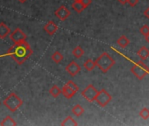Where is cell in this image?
<instances>
[{"label": "cell", "mask_w": 149, "mask_h": 126, "mask_svg": "<svg viewBox=\"0 0 149 126\" xmlns=\"http://www.w3.org/2000/svg\"><path fill=\"white\" fill-rule=\"evenodd\" d=\"M10 39L13 43H19L26 39V34L19 28H16L13 32L10 33Z\"/></svg>", "instance_id": "52a82bcc"}, {"label": "cell", "mask_w": 149, "mask_h": 126, "mask_svg": "<svg viewBox=\"0 0 149 126\" xmlns=\"http://www.w3.org/2000/svg\"><path fill=\"white\" fill-rule=\"evenodd\" d=\"M144 15H145L147 19H149V7H147V8L145 10V12H144Z\"/></svg>", "instance_id": "83f0119b"}, {"label": "cell", "mask_w": 149, "mask_h": 126, "mask_svg": "<svg viewBox=\"0 0 149 126\" xmlns=\"http://www.w3.org/2000/svg\"><path fill=\"white\" fill-rule=\"evenodd\" d=\"M4 105L10 111L15 112L23 105V101L18 95L13 92L4 100Z\"/></svg>", "instance_id": "3957f363"}, {"label": "cell", "mask_w": 149, "mask_h": 126, "mask_svg": "<svg viewBox=\"0 0 149 126\" xmlns=\"http://www.w3.org/2000/svg\"><path fill=\"white\" fill-rule=\"evenodd\" d=\"M131 72L139 79L142 80L149 73V68L145 64V62L141 60L138 61L136 64L131 69Z\"/></svg>", "instance_id": "277c9868"}, {"label": "cell", "mask_w": 149, "mask_h": 126, "mask_svg": "<svg viewBox=\"0 0 149 126\" xmlns=\"http://www.w3.org/2000/svg\"><path fill=\"white\" fill-rule=\"evenodd\" d=\"M0 125H2V126H16L17 123L15 122V120L12 116H7L2 120V122H0Z\"/></svg>", "instance_id": "4fadbf2b"}, {"label": "cell", "mask_w": 149, "mask_h": 126, "mask_svg": "<svg viewBox=\"0 0 149 126\" xmlns=\"http://www.w3.org/2000/svg\"><path fill=\"white\" fill-rule=\"evenodd\" d=\"M11 28L6 25V23H0V39H6L11 33Z\"/></svg>", "instance_id": "8fae6325"}, {"label": "cell", "mask_w": 149, "mask_h": 126, "mask_svg": "<svg viewBox=\"0 0 149 126\" xmlns=\"http://www.w3.org/2000/svg\"><path fill=\"white\" fill-rule=\"evenodd\" d=\"M74 1H80V0H74Z\"/></svg>", "instance_id": "1f68e13d"}, {"label": "cell", "mask_w": 149, "mask_h": 126, "mask_svg": "<svg viewBox=\"0 0 149 126\" xmlns=\"http://www.w3.org/2000/svg\"><path fill=\"white\" fill-rule=\"evenodd\" d=\"M139 116H140L143 119H145V120L148 119V118H149V109H146V108H143V109L140 110V112H139Z\"/></svg>", "instance_id": "603a6c76"}, {"label": "cell", "mask_w": 149, "mask_h": 126, "mask_svg": "<svg viewBox=\"0 0 149 126\" xmlns=\"http://www.w3.org/2000/svg\"><path fill=\"white\" fill-rule=\"evenodd\" d=\"M66 84H67L70 89H72L73 90H74L76 92H78V90H79V87H78L76 83H74L73 81H68Z\"/></svg>", "instance_id": "cb8c5ba5"}, {"label": "cell", "mask_w": 149, "mask_h": 126, "mask_svg": "<svg viewBox=\"0 0 149 126\" xmlns=\"http://www.w3.org/2000/svg\"><path fill=\"white\" fill-rule=\"evenodd\" d=\"M118 1L121 5H125V4H127V0H118Z\"/></svg>", "instance_id": "f1b7e54d"}, {"label": "cell", "mask_w": 149, "mask_h": 126, "mask_svg": "<svg viewBox=\"0 0 149 126\" xmlns=\"http://www.w3.org/2000/svg\"><path fill=\"white\" fill-rule=\"evenodd\" d=\"M7 53L19 65H22L32 56L33 50L29 43L26 40H23L19 43H14V45L9 48Z\"/></svg>", "instance_id": "6da1fadb"}, {"label": "cell", "mask_w": 149, "mask_h": 126, "mask_svg": "<svg viewBox=\"0 0 149 126\" xmlns=\"http://www.w3.org/2000/svg\"><path fill=\"white\" fill-rule=\"evenodd\" d=\"M117 43H118V45L121 48H125V47L129 45L130 40H129V39H128L126 36L122 35V36L118 39Z\"/></svg>", "instance_id": "ac0fdd59"}, {"label": "cell", "mask_w": 149, "mask_h": 126, "mask_svg": "<svg viewBox=\"0 0 149 126\" xmlns=\"http://www.w3.org/2000/svg\"><path fill=\"white\" fill-rule=\"evenodd\" d=\"M140 33H141L142 35H144V36L147 35V34L149 33V26H146V25L143 26L140 28Z\"/></svg>", "instance_id": "d4e9b609"}, {"label": "cell", "mask_w": 149, "mask_h": 126, "mask_svg": "<svg viewBox=\"0 0 149 126\" xmlns=\"http://www.w3.org/2000/svg\"><path fill=\"white\" fill-rule=\"evenodd\" d=\"M98 93V90L92 85V84H90L88 85L85 89L83 90L82 92V96L89 102H93L95 101V98L97 96Z\"/></svg>", "instance_id": "8992f818"}, {"label": "cell", "mask_w": 149, "mask_h": 126, "mask_svg": "<svg viewBox=\"0 0 149 126\" xmlns=\"http://www.w3.org/2000/svg\"><path fill=\"white\" fill-rule=\"evenodd\" d=\"M51 59L53 60V61H54L55 63H57V64H58V63H60L63 60V55L59 51H56L52 54Z\"/></svg>", "instance_id": "7402d4cb"}, {"label": "cell", "mask_w": 149, "mask_h": 126, "mask_svg": "<svg viewBox=\"0 0 149 126\" xmlns=\"http://www.w3.org/2000/svg\"><path fill=\"white\" fill-rule=\"evenodd\" d=\"M84 109L83 108L82 105L80 104H77V105H74L73 108H72V113L76 116H80L84 114Z\"/></svg>", "instance_id": "e0dca14e"}, {"label": "cell", "mask_w": 149, "mask_h": 126, "mask_svg": "<svg viewBox=\"0 0 149 126\" xmlns=\"http://www.w3.org/2000/svg\"><path fill=\"white\" fill-rule=\"evenodd\" d=\"M72 53L74 56V58L80 59L84 54V49L82 48L81 46H76L74 48V50L72 51Z\"/></svg>", "instance_id": "d6986e66"}, {"label": "cell", "mask_w": 149, "mask_h": 126, "mask_svg": "<svg viewBox=\"0 0 149 126\" xmlns=\"http://www.w3.org/2000/svg\"><path fill=\"white\" fill-rule=\"evenodd\" d=\"M65 70L71 76H76L81 71V67L77 61L72 60L71 62H69L68 64L67 65V67L65 68Z\"/></svg>", "instance_id": "ba28073f"}, {"label": "cell", "mask_w": 149, "mask_h": 126, "mask_svg": "<svg viewBox=\"0 0 149 126\" xmlns=\"http://www.w3.org/2000/svg\"><path fill=\"white\" fill-rule=\"evenodd\" d=\"M137 54L142 60H145L149 57V50L146 46H142L138 50Z\"/></svg>", "instance_id": "5bb4252c"}, {"label": "cell", "mask_w": 149, "mask_h": 126, "mask_svg": "<svg viewBox=\"0 0 149 126\" xmlns=\"http://www.w3.org/2000/svg\"><path fill=\"white\" fill-rule=\"evenodd\" d=\"M70 12H69V10L66 7V6H60L56 11H55V12H54V15H55V17L56 18H58L60 20H61V21H64V20H66L69 16H70Z\"/></svg>", "instance_id": "9c48e42d"}, {"label": "cell", "mask_w": 149, "mask_h": 126, "mask_svg": "<svg viewBox=\"0 0 149 126\" xmlns=\"http://www.w3.org/2000/svg\"><path fill=\"white\" fill-rule=\"evenodd\" d=\"M80 2L83 4V6L85 7V8H87L91 4V0H80Z\"/></svg>", "instance_id": "484cf974"}, {"label": "cell", "mask_w": 149, "mask_h": 126, "mask_svg": "<svg viewBox=\"0 0 149 126\" xmlns=\"http://www.w3.org/2000/svg\"><path fill=\"white\" fill-rule=\"evenodd\" d=\"M96 65L103 73H107L114 65L115 60L111 58V56L108 53H103L97 60H96Z\"/></svg>", "instance_id": "7a4b0ae2"}, {"label": "cell", "mask_w": 149, "mask_h": 126, "mask_svg": "<svg viewBox=\"0 0 149 126\" xmlns=\"http://www.w3.org/2000/svg\"><path fill=\"white\" fill-rule=\"evenodd\" d=\"M127 3L129 4L130 6H135L139 3V0H127Z\"/></svg>", "instance_id": "4316f807"}, {"label": "cell", "mask_w": 149, "mask_h": 126, "mask_svg": "<svg viewBox=\"0 0 149 126\" xmlns=\"http://www.w3.org/2000/svg\"><path fill=\"white\" fill-rule=\"evenodd\" d=\"M72 8L76 11L77 13H81L84 9L85 7L83 6V4L80 2V1H74L73 4H72Z\"/></svg>", "instance_id": "44dd1931"}, {"label": "cell", "mask_w": 149, "mask_h": 126, "mask_svg": "<svg viewBox=\"0 0 149 126\" xmlns=\"http://www.w3.org/2000/svg\"><path fill=\"white\" fill-rule=\"evenodd\" d=\"M19 1L20 3H22V4H23V3H26V2L27 1V0H19Z\"/></svg>", "instance_id": "4dcf8cb0"}, {"label": "cell", "mask_w": 149, "mask_h": 126, "mask_svg": "<svg viewBox=\"0 0 149 126\" xmlns=\"http://www.w3.org/2000/svg\"><path fill=\"white\" fill-rule=\"evenodd\" d=\"M61 94L64 96V97H66L67 99H70L72 98L74 95L77 94V92L73 90L72 89H70L67 84H65L62 89H61Z\"/></svg>", "instance_id": "7c38bea8"}, {"label": "cell", "mask_w": 149, "mask_h": 126, "mask_svg": "<svg viewBox=\"0 0 149 126\" xmlns=\"http://www.w3.org/2000/svg\"><path fill=\"white\" fill-rule=\"evenodd\" d=\"M96 62L94 60H92L91 59H88L84 63V68L87 70V71H92L95 68H96Z\"/></svg>", "instance_id": "2e32d148"}, {"label": "cell", "mask_w": 149, "mask_h": 126, "mask_svg": "<svg viewBox=\"0 0 149 126\" xmlns=\"http://www.w3.org/2000/svg\"><path fill=\"white\" fill-rule=\"evenodd\" d=\"M43 29H44V31H45L47 34H49L50 36H52V35H54V34L57 32V30H58V26H57L54 22L49 21V22H47V23L44 26Z\"/></svg>", "instance_id": "30bf717a"}, {"label": "cell", "mask_w": 149, "mask_h": 126, "mask_svg": "<svg viewBox=\"0 0 149 126\" xmlns=\"http://www.w3.org/2000/svg\"><path fill=\"white\" fill-rule=\"evenodd\" d=\"M49 94H50L53 97L56 98V97H58V96L61 94V89L59 87H57L56 85H53L52 88L49 89Z\"/></svg>", "instance_id": "ffe728a7"}, {"label": "cell", "mask_w": 149, "mask_h": 126, "mask_svg": "<svg viewBox=\"0 0 149 126\" xmlns=\"http://www.w3.org/2000/svg\"><path fill=\"white\" fill-rule=\"evenodd\" d=\"M145 39H146V42L149 44V33L147 34V35H146L145 36Z\"/></svg>", "instance_id": "f546056e"}, {"label": "cell", "mask_w": 149, "mask_h": 126, "mask_svg": "<svg viewBox=\"0 0 149 126\" xmlns=\"http://www.w3.org/2000/svg\"><path fill=\"white\" fill-rule=\"evenodd\" d=\"M78 123L76 122V120H74L72 116H67L62 122H61V125H62V126H72V125H74V126H77Z\"/></svg>", "instance_id": "9a60e30c"}, {"label": "cell", "mask_w": 149, "mask_h": 126, "mask_svg": "<svg viewBox=\"0 0 149 126\" xmlns=\"http://www.w3.org/2000/svg\"><path fill=\"white\" fill-rule=\"evenodd\" d=\"M112 97L104 89H101L100 91H98L96 98H95V101L97 102V103L101 106V107H105L111 101Z\"/></svg>", "instance_id": "5b68a950"}]
</instances>
